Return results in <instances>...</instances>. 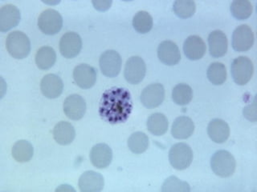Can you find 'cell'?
<instances>
[{
  "mask_svg": "<svg viewBox=\"0 0 257 192\" xmlns=\"http://www.w3.org/2000/svg\"><path fill=\"white\" fill-rule=\"evenodd\" d=\"M132 109V98L130 92L124 88H112L103 94L99 114L105 122L120 124L128 120Z\"/></svg>",
  "mask_w": 257,
  "mask_h": 192,
  "instance_id": "obj_1",
  "label": "cell"
},
{
  "mask_svg": "<svg viewBox=\"0 0 257 192\" xmlns=\"http://www.w3.org/2000/svg\"><path fill=\"white\" fill-rule=\"evenodd\" d=\"M6 48L13 58L22 60L30 53V40L23 32L18 30L11 32L7 37Z\"/></svg>",
  "mask_w": 257,
  "mask_h": 192,
  "instance_id": "obj_2",
  "label": "cell"
},
{
  "mask_svg": "<svg viewBox=\"0 0 257 192\" xmlns=\"http://www.w3.org/2000/svg\"><path fill=\"white\" fill-rule=\"evenodd\" d=\"M211 166L216 176L227 178L232 176L235 172L236 162L230 152L220 150L215 152L211 157Z\"/></svg>",
  "mask_w": 257,
  "mask_h": 192,
  "instance_id": "obj_3",
  "label": "cell"
},
{
  "mask_svg": "<svg viewBox=\"0 0 257 192\" xmlns=\"http://www.w3.org/2000/svg\"><path fill=\"white\" fill-rule=\"evenodd\" d=\"M169 160L171 166L176 170L187 169L192 162V150L189 145L183 142L175 144L169 152Z\"/></svg>",
  "mask_w": 257,
  "mask_h": 192,
  "instance_id": "obj_4",
  "label": "cell"
},
{
  "mask_svg": "<svg viewBox=\"0 0 257 192\" xmlns=\"http://www.w3.org/2000/svg\"><path fill=\"white\" fill-rule=\"evenodd\" d=\"M231 76L235 84L240 86L251 80L254 72V66L250 58L245 56H240L233 60L231 66Z\"/></svg>",
  "mask_w": 257,
  "mask_h": 192,
  "instance_id": "obj_5",
  "label": "cell"
},
{
  "mask_svg": "<svg viewBox=\"0 0 257 192\" xmlns=\"http://www.w3.org/2000/svg\"><path fill=\"white\" fill-rule=\"evenodd\" d=\"M62 26V16L54 9L44 10L39 17L38 26L44 34L48 36L57 34Z\"/></svg>",
  "mask_w": 257,
  "mask_h": 192,
  "instance_id": "obj_6",
  "label": "cell"
},
{
  "mask_svg": "<svg viewBox=\"0 0 257 192\" xmlns=\"http://www.w3.org/2000/svg\"><path fill=\"white\" fill-rule=\"evenodd\" d=\"M99 64L102 74L106 77L113 78L120 73L122 61L116 50H109L100 56Z\"/></svg>",
  "mask_w": 257,
  "mask_h": 192,
  "instance_id": "obj_7",
  "label": "cell"
},
{
  "mask_svg": "<svg viewBox=\"0 0 257 192\" xmlns=\"http://www.w3.org/2000/svg\"><path fill=\"white\" fill-rule=\"evenodd\" d=\"M147 72L144 60L139 56H133L127 60L124 66V76L127 82L138 84L143 81Z\"/></svg>",
  "mask_w": 257,
  "mask_h": 192,
  "instance_id": "obj_8",
  "label": "cell"
},
{
  "mask_svg": "<svg viewBox=\"0 0 257 192\" xmlns=\"http://www.w3.org/2000/svg\"><path fill=\"white\" fill-rule=\"evenodd\" d=\"M254 44V33L250 26L241 25L233 32L232 48L238 52L250 50Z\"/></svg>",
  "mask_w": 257,
  "mask_h": 192,
  "instance_id": "obj_9",
  "label": "cell"
},
{
  "mask_svg": "<svg viewBox=\"0 0 257 192\" xmlns=\"http://www.w3.org/2000/svg\"><path fill=\"white\" fill-rule=\"evenodd\" d=\"M165 89L160 84H153L145 88L141 94V102L149 109L158 108L163 104Z\"/></svg>",
  "mask_w": 257,
  "mask_h": 192,
  "instance_id": "obj_10",
  "label": "cell"
},
{
  "mask_svg": "<svg viewBox=\"0 0 257 192\" xmlns=\"http://www.w3.org/2000/svg\"><path fill=\"white\" fill-rule=\"evenodd\" d=\"M82 48V41L78 34L68 32L60 42V52L64 58H72L78 56Z\"/></svg>",
  "mask_w": 257,
  "mask_h": 192,
  "instance_id": "obj_11",
  "label": "cell"
},
{
  "mask_svg": "<svg viewBox=\"0 0 257 192\" xmlns=\"http://www.w3.org/2000/svg\"><path fill=\"white\" fill-rule=\"evenodd\" d=\"M86 112V102L79 94L68 96L64 102V112L68 118L79 120L83 118Z\"/></svg>",
  "mask_w": 257,
  "mask_h": 192,
  "instance_id": "obj_12",
  "label": "cell"
},
{
  "mask_svg": "<svg viewBox=\"0 0 257 192\" xmlns=\"http://www.w3.org/2000/svg\"><path fill=\"white\" fill-rule=\"evenodd\" d=\"M73 80L83 89L92 88L96 81V69L88 64H80L73 70Z\"/></svg>",
  "mask_w": 257,
  "mask_h": 192,
  "instance_id": "obj_13",
  "label": "cell"
},
{
  "mask_svg": "<svg viewBox=\"0 0 257 192\" xmlns=\"http://www.w3.org/2000/svg\"><path fill=\"white\" fill-rule=\"evenodd\" d=\"M159 60L167 66H175L181 60L180 50L172 41H163L158 48Z\"/></svg>",
  "mask_w": 257,
  "mask_h": 192,
  "instance_id": "obj_14",
  "label": "cell"
},
{
  "mask_svg": "<svg viewBox=\"0 0 257 192\" xmlns=\"http://www.w3.org/2000/svg\"><path fill=\"white\" fill-rule=\"evenodd\" d=\"M104 185V177L93 170L84 172L79 180V188L82 192H99L103 190Z\"/></svg>",
  "mask_w": 257,
  "mask_h": 192,
  "instance_id": "obj_15",
  "label": "cell"
},
{
  "mask_svg": "<svg viewBox=\"0 0 257 192\" xmlns=\"http://www.w3.org/2000/svg\"><path fill=\"white\" fill-rule=\"evenodd\" d=\"M21 18L20 10L12 4H7L0 9V30L8 32L18 25Z\"/></svg>",
  "mask_w": 257,
  "mask_h": 192,
  "instance_id": "obj_16",
  "label": "cell"
},
{
  "mask_svg": "<svg viewBox=\"0 0 257 192\" xmlns=\"http://www.w3.org/2000/svg\"><path fill=\"white\" fill-rule=\"evenodd\" d=\"M89 156L95 168L103 169L109 166L112 162V149L105 144H96L92 148Z\"/></svg>",
  "mask_w": 257,
  "mask_h": 192,
  "instance_id": "obj_17",
  "label": "cell"
},
{
  "mask_svg": "<svg viewBox=\"0 0 257 192\" xmlns=\"http://www.w3.org/2000/svg\"><path fill=\"white\" fill-rule=\"evenodd\" d=\"M64 84L58 76L48 74L44 76L40 82L43 94L48 98H58L62 94Z\"/></svg>",
  "mask_w": 257,
  "mask_h": 192,
  "instance_id": "obj_18",
  "label": "cell"
},
{
  "mask_svg": "<svg viewBox=\"0 0 257 192\" xmlns=\"http://www.w3.org/2000/svg\"><path fill=\"white\" fill-rule=\"evenodd\" d=\"M183 52L189 60H199L206 53V44L199 36H189L183 45Z\"/></svg>",
  "mask_w": 257,
  "mask_h": 192,
  "instance_id": "obj_19",
  "label": "cell"
},
{
  "mask_svg": "<svg viewBox=\"0 0 257 192\" xmlns=\"http://www.w3.org/2000/svg\"><path fill=\"white\" fill-rule=\"evenodd\" d=\"M209 52L214 58L225 56L227 52V38L221 30H214L208 37Z\"/></svg>",
  "mask_w": 257,
  "mask_h": 192,
  "instance_id": "obj_20",
  "label": "cell"
},
{
  "mask_svg": "<svg viewBox=\"0 0 257 192\" xmlns=\"http://www.w3.org/2000/svg\"><path fill=\"white\" fill-rule=\"evenodd\" d=\"M195 132V124L187 116L178 117L173 122L171 134L178 140H186L191 137Z\"/></svg>",
  "mask_w": 257,
  "mask_h": 192,
  "instance_id": "obj_21",
  "label": "cell"
},
{
  "mask_svg": "<svg viewBox=\"0 0 257 192\" xmlns=\"http://www.w3.org/2000/svg\"><path fill=\"white\" fill-rule=\"evenodd\" d=\"M207 133L212 141L216 144H223L229 138L230 128L223 120L215 118L208 124Z\"/></svg>",
  "mask_w": 257,
  "mask_h": 192,
  "instance_id": "obj_22",
  "label": "cell"
},
{
  "mask_svg": "<svg viewBox=\"0 0 257 192\" xmlns=\"http://www.w3.org/2000/svg\"><path fill=\"white\" fill-rule=\"evenodd\" d=\"M76 136L75 128L72 124L61 121L56 124L53 130L55 141L60 145H68L72 142Z\"/></svg>",
  "mask_w": 257,
  "mask_h": 192,
  "instance_id": "obj_23",
  "label": "cell"
},
{
  "mask_svg": "<svg viewBox=\"0 0 257 192\" xmlns=\"http://www.w3.org/2000/svg\"><path fill=\"white\" fill-rule=\"evenodd\" d=\"M147 129L151 134L156 136L164 134L168 130V120L162 113L151 114L147 120Z\"/></svg>",
  "mask_w": 257,
  "mask_h": 192,
  "instance_id": "obj_24",
  "label": "cell"
},
{
  "mask_svg": "<svg viewBox=\"0 0 257 192\" xmlns=\"http://www.w3.org/2000/svg\"><path fill=\"white\" fill-rule=\"evenodd\" d=\"M12 157L19 162L30 161L34 154V149L32 144L26 140H20L12 148Z\"/></svg>",
  "mask_w": 257,
  "mask_h": 192,
  "instance_id": "obj_25",
  "label": "cell"
},
{
  "mask_svg": "<svg viewBox=\"0 0 257 192\" xmlns=\"http://www.w3.org/2000/svg\"><path fill=\"white\" fill-rule=\"evenodd\" d=\"M56 60V52L50 46H43L36 52V64L41 70H48L52 68Z\"/></svg>",
  "mask_w": 257,
  "mask_h": 192,
  "instance_id": "obj_26",
  "label": "cell"
},
{
  "mask_svg": "<svg viewBox=\"0 0 257 192\" xmlns=\"http://www.w3.org/2000/svg\"><path fill=\"white\" fill-rule=\"evenodd\" d=\"M150 145L148 136L143 132H137L131 134L128 140V149L135 154H142L148 149Z\"/></svg>",
  "mask_w": 257,
  "mask_h": 192,
  "instance_id": "obj_27",
  "label": "cell"
},
{
  "mask_svg": "<svg viewBox=\"0 0 257 192\" xmlns=\"http://www.w3.org/2000/svg\"><path fill=\"white\" fill-rule=\"evenodd\" d=\"M133 26L140 34H147L153 28V18L148 12L141 10L133 20Z\"/></svg>",
  "mask_w": 257,
  "mask_h": 192,
  "instance_id": "obj_28",
  "label": "cell"
},
{
  "mask_svg": "<svg viewBox=\"0 0 257 192\" xmlns=\"http://www.w3.org/2000/svg\"><path fill=\"white\" fill-rule=\"evenodd\" d=\"M193 98V90L187 84H178L172 90L174 102L180 106H185L191 102Z\"/></svg>",
  "mask_w": 257,
  "mask_h": 192,
  "instance_id": "obj_29",
  "label": "cell"
},
{
  "mask_svg": "<svg viewBox=\"0 0 257 192\" xmlns=\"http://www.w3.org/2000/svg\"><path fill=\"white\" fill-rule=\"evenodd\" d=\"M207 78L214 85H222L227 80V70L221 62H213L207 69Z\"/></svg>",
  "mask_w": 257,
  "mask_h": 192,
  "instance_id": "obj_30",
  "label": "cell"
},
{
  "mask_svg": "<svg viewBox=\"0 0 257 192\" xmlns=\"http://www.w3.org/2000/svg\"><path fill=\"white\" fill-rule=\"evenodd\" d=\"M252 4L246 0H235L231 5V14L237 20H247L252 14Z\"/></svg>",
  "mask_w": 257,
  "mask_h": 192,
  "instance_id": "obj_31",
  "label": "cell"
},
{
  "mask_svg": "<svg viewBox=\"0 0 257 192\" xmlns=\"http://www.w3.org/2000/svg\"><path fill=\"white\" fill-rule=\"evenodd\" d=\"M173 9L175 14L179 16V18H190L195 14L196 5L194 1L179 0V1H175Z\"/></svg>",
  "mask_w": 257,
  "mask_h": 192,
  "instance_id": "obj_32",
  "label": "cell"
},
{
  "mask_svg": "<svg viewBox=\"0 0 257 192\" xmlns=\"http://www.w3.org/2000/svg\"><path fill=\"white\" fill-rule=\"evenodd\" d=\"M191 188L187 182L181 181L180 180L175 177L171 176L169 177L163 185L162 192H189Z\"/></svg>",
  "mask_w": 257,
  "mask_h": 192,
  "instance_id": "obj_33",
  "label": "cell"
},
{
  "mask_svg": "<svg viewBox=\"0 0 257 192\" xmlns=\"http://www.w3.org/2000/svg\"><path fill=\"white\" fill-rule=\"evenodd\" d=\"M243 116L249 121L253 122H256V100L255 98H254V101L251 105H248L243 109Z\"/></svg>",
  "mask_w": 257,
  "mask_h": 192,
  "instance_id": "obj_34",
  "label": "cell"
},
{
  "mask_svg": "<svg viewBox=\"0 0 257 192\" xmlns=\"http://www.w3.org/2000/svg\"><path fill=\"white\" fill-rule=\"evenodd\" d=\"M92 4L96 10L104 12L110 8L112 2V1H92Z\"/></svg>",
  "mask_w": 257,
  "mask_h": 192,
  "instance_id": "obj_35",
  "label": "cell"
}]
</instances>
